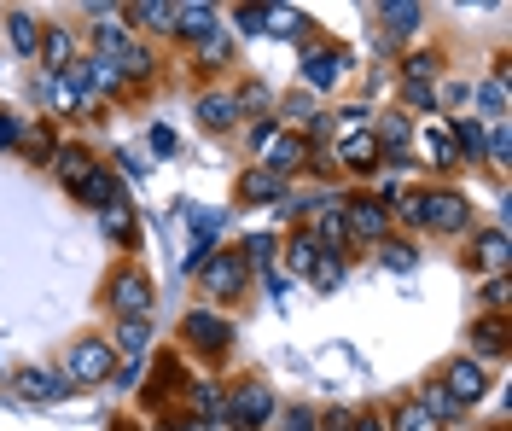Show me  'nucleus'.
<instances>
[{"label": "nucleus", "mask_w": 512, "mask_h": 431, "mask_svg": "<svg viewBox=\"0 0 512 431\" xmlns=\"http://www.w3.org/2000/svg\"><path fill=\"white\" fill-rule=\"evenodd\" d=\"M99 303H105L111 321H152V309H158V280L146 274V263L117 257V263L105 268V280H99Z\"/></svg>", "instance_id": "nucleus-1"}, {"label": "nucleus", "mask_w": 512, "mask_h": 431, "mask_svg": "<svg viewBox=\"0 0 512 431\" xmlns=\"http://www.w3.org/2000/svg\"><path fill=\"white\" fill-rule=\"evenodd\" d=\"M175 344H181V356H198L204 367H227L233 344H239V327L227 321L222 309H210V303H192L187 315L175 321Z\"/></svg>", "instance_id": "nucleus-2"}, {"label": "nucleus", "mask_w": 512, "mask_h": 431, "mask_svg": "<svg viewBox=\"0 0 512 431\" xmlns=\"http://www.w3.org/2000/svg\"><path fill=\"white\" fill-rule=\"evenodd\" d=\"M472 228H478V210H472V199H466L460 187H448V181L419 187V233H437V239H466Z\"/></svg>", "instance_id": "nucleus-3"}, {"label": "nucleus", "mask_w": 512, "mask_h": 431, "mask_svg": "<svg viewBox=\"0 0 512 431\" xmlns=\"http://www.w3.org/2000/svg\"><path fill=\"white\" fill-rule=\"evenodd\" d=\"M59 373L70 379V391H99V385H111V373H117L111 338H105V332H76L59 356Z\"/></svg>", "instance_id": "nucleus-4"}, {"label": "nucleus", "mask_w": 512, "mask_h": 431, "mask_svg": "<svg viewBox=\"0 0 512 431\" xmlns=\"http://www.w3.org/2000/svg\"><path fill=\"white\" fill-rule=\"evenodd\" d=\"M227 391V431H268L274 426V414H280V397H274V385L262 379V373H239Z\"/></svg>", "instance_id": "nucleus-5"}, {"label": "nucleus", "mask_w": 512, "mask_h": 431, "mask_svg": "<svg viewBox=\"0 0 512 431\" xmlns=\"http://www.w3.org/2000/svg\"><path fill=\"white\" fill-rule=\"evenodd\" d=\"M251 274H256V268L245 263V251H239V245H216V251H210V263L198 268L192 280H198V292H204V303H210V309H222V303L245 298Z\"/></svg>", "instance_id": "nucleus-6"}, {"label": "nucleus", "mask_w": 512, "mask_h": 431, "mask_svg": "<svg viewBox=\"0 0 512 431\" xmlns=\"http://www.w3.org/2000/svg\"><path fill=\"white\" fill-rule=\"evenodd\" d=\"M192 373H187V356L181 350H158V356H146V391H140V408H152V420L169 414V402L187 397Z\"/></svg>", "instance_id": "nucleus-7"}, {"label": "nucleus", "mask_w": 512, "mask_h": 431, "mask_svg": "<svg viewBox=\"0 0 512 431\" xmlns=\"http://www.w3.org/2000/svg\"><path fill=\"white\" fill-rule=\"evenodd\" d=\"M437 385H443V391L460 402L466 414H472V408H483V402L495 397V373H489L478 356H466V350H460V356H448V362L437 367Z\"/></svg>", "instance_id": "nucleus-8"}, {"label": "nucleus", "mask_w": 512, "mask_h": 431, "mask_svg": "<svg viewBox=\"0 0 512 431\" xmlns=\"http://www.w3.org/2000/svg\"><path fill=\"white\" fill-rule=\"evenodd\" d=\"M297 70H303V94H332L344 82V70H350V47L309 35L303 53H297Z\"/></svg>", "instance_id": "nucleus-9"}, {"label": "nucleus", "mask_w": 512, "mask_h": 431, "mask_svg": "<svg viewBox=\"0 0 512 431\" xmlns=\"http://www.w3.org/2000/svg\"><path fill=\"white\" fill-rule=\"evenodd\" d=\"M344 233H350V245H361V251H373L379 239H390L396 233V222H390V204L367 187V193H350L344 199Z\"/></svg>", "instance_id": "nucleus-10"}, {"label": "nucleus", "mask_w": 512, "mask_h": 431, "mask_svg": "<svg viewBox=\"0 0 512 431\" xmlns=\"http://www.w3.org/2000/svg\"><path fill=\"white\" fill-rule=\"evenodd\" d=\"M6 397L30 402V408H41V402H64L70 397V379H64L59 367H47V362H24V367L6 373Z\"/></svg>", "instance_id": "nucleus-11"}, {"label": "nucleus", "mask_w": 512, "mask_h": 431, "mask_svg": "<svg viewBox=\"0 0 512 431\" xmlns=\"http://www.w3.org/2000/svg\"><path fill=\"white\" fill-rule=\"evenodd\" d=\"M507 263H512V239H507V228L501 222H489V228H472L466 233V268L472 274H507Z\"/></svg>", "instance_id": "nucleus-12"}, {"label": "nucleus", "mask_w": 512, "mask_h": 431, "mask_svg": "<svg viewBox=\"0 0 512 431\" xmlns=\"http://www.w3.org/2000/svg\"><path fill=\"white\" fill-rule=\"evenodd\" d=\"M419 30H425V6L419 0H379L373 6V41L379 47H396V41H408Z\"/></svg>", "instance_id": "nucleus-13"}, {"label": "nucleus", "mask_w": 512, "mask_h": 431, "mask_svg": "<svg viewBox=\"0 0 512 431\" xmlns=\"http://www.w3.org/2000/svg\"><path fill=\"white\" fill-rule=\"evenodd\" d=\"M94 169H99V152L88 146V140H59V152H53V175H59V187L70 193V199L94 181Z\"/></svg>", "instance_id": "nucleus-14"}, {"label": "nucleus", "mask_w": 512, "mask_h": 431, "mask_svg": "<svg viewBox=\"0 0 512 431\" xmlns=\"http://www.w3.org/2000/svg\"><path fill=\"white\" fill-rule=\"evenodd\" d=\"M82 18H88V35H94L99 59H117L128 41H134L128 24H123V6H99V0H94V6H82Z\"/></svg>", "instance_id": "nucleus-15"}, {"label": "nucleus", "mask_w": 512, "mask_h": 431, "mask_svg": "<svg viewBox=\"0 0 512 431\" xmlns=\"http://www.w3.org/2000/svg\"><path fill=\"white\" fill-rule=\"evenodd\" d=\"M256 164L268 169V175H280V181H291V175H303V169H309V140H303L297 129H280L268 146H262V158H256Z\"/></svg>", "instance_id": "nucleus-16"}, {"label": "nucleus", "mask_w": 512, "mask_h": 431, "mask_svg": "<svg viewBox=\"0 0 512 431\" xmlns=\"http://www.w3.org/2000/svg\"><path fill=\"white\" fill-rule=\"evenodd\" d=\"M192 117H198V129L204 134H233L239 123H245V117H239V100H233V88H198Z\"/></svg>", "instance_id": "nucleus-17"}, {"label": "nucleus", "mask_w": 512, "mask_h": 431, "mask_svg": "<svg viewBox=\"0 0 512 431\" xmlns=\"http://www.w3.org/2000/svg\"><path fill=\"white\" fill-rule=\"evenodd\" d=\"M466 356H478L483 367L489 362H507L512 350V332H507V315H472V327H466Z\"/></svg>", "instance_id": "nucleus-18"}, {"label": "nucleus", "mask_w": 512, "mask_h": 431, "mask_svg": "<svg viewBox=\"0 0 512 431\" xmlns=\"http://www.w3.org/2000/svg\"><path fill=\"white\" fill-rule=\"evenodd\" d=\"M181 414H187V420H198L204 431H216L227 420V391L216 385V379H192L187 397H181Z\"/></svg>", "instance_id": "nucleus-19"}, {"label": "nucleus", "mask_w": 512, "mask_h": 431, "mask_svg": "<svg viewBox=\"0 0 512 431\" xmlns=\"http://www.w3.org/2000/svg\"><path fill=\"white\" fill-rule=\"evenodd\" d=\"M35 59H41V70L64 76V70L82 59V41H76L70 24H41V47H35Z\"/></svg>", "instance_id": "nucleus-20"}, {"label": "nucleus", "mask_w": 512, "mask_h": 431, "mask_svg": "<svg viewBox=\"0 0 512 431\" xmlns=\"http://www.w3.org/2000/svg\"><path fill=\"white\" fill-rule=\"evenodd\" d=\"M222 30V12H216V6H210V0H192V6H175V41H181V47H204V41H210V35Z\"/></svg>", "instance_id": "nucleus-21"}, {"label": "nucleus", "mask_w": 512, "mask_h": 431, "mask_svg": "<svg viewBox=\"0 0 512 431\" xmlns=\"http://www.w3.org/2000/svg\"><path fill=\"white\" fill-rule=\"evenodd\" d=\"M332 164L350 169V175H379V140H373L367 129L338 134V140H332Z\"/></svg>", "instance_id": "nucleus-22"}, {"label": "nucleus", "mask_w": 512, "mask_h": 431, "mask_svg": "<svg viewBox=\"0 0 512 431\" xmlns=\"http://www.w3.org/2000/svg\"><path fill=\"white\" fill-rule=\"evenodd\" d=\"M233 193H239V204H286L291 199V181H280V175H268L262 164L251 169H239V181H233Z\"/></svg>", "instance_id": "nucleus-23"}, {"label": "nucleus", "mask_w": 512, "mask_h": 431, "mask_svg": "<svg viewBox=\"0 0 512 431\" xmlns=\"http://www.w3.org/2000/svg\"><path fill=\"white\" fill-rule=\"evenodd\" d=\"M233 59H239V47H233V35H227V30H216L204 47H192V70H198V82H204V88H216V76L233 70Z\"/></svg>", "instance_id": "nucleus-24"}, {"label": "nucleus", "mask_w": 512, "mask_h": 431, "mask_svg": "<svg viewBox=\"0 0 512 431\" xmlns=\"http://www.w3.org/2000/svg\"><path fill=\"white\" fill-rule=\"evenodd\" d=\"M222 245V210H204L198 222H192V245H187V257H181V274H198V268L210 263V251Z\"/></svg>", "instance_id": "nucleus-25"}, {"label": "nucleus", "mask_w": 512, "mask_h": 431, "mask_svg": "<svg viewBox=\"0 0 512 431\" xmlns=\"http://www.w3.org/2000/svg\"><path fill=\"white\" fill-rule=\"evenodd\" d=\"M123 24L128 35H169L175 30V0H140V6H123Z\"/></svg>", "instance_id": "nucleus-26"}, {"label": "nucleus", "mask_w": 512, "mask_h": 431, "mask_svg": "<svg viewBox=\"0 0 512 431\" xmlns=\"http://www.w3.org/2000/svg\"><path fill=\"white\" fill-rule=\"evenodd\" d=\"M414 402L425 408V414H431V426H437V431H448V426H466V408H460V402L448 397V391L437 385V379H425V385L414 391Z\"/></svg>", "instance_id": "nucleus-27"}, {"label": "nucleus", "mask_w": 512, "mask_h": 431, "mask_svg": "<svg viewBox=\"0 0 512 431\" xmlns=\"http://www.w3.org/2000/svg\"><path fill=\"white\" fill-rule=\"evenodd\" d=\"M111 350H117V362H146L152 356V321H111Z\"/></svg>", "instance_id": "nucleus-28"}, {"label": "nucleus", "mask_w": 512, "mask_h": 431, "mask_svg": "<svg viewBox=\"0 0 512 431\" xmlns=\"http://www.w3.org/2000/svg\"><path fill=\"white\" fill-rule=\"evenodd\" d=\"M367 134L379 140V152H408V146H414V117H408V111H379V117L367 123Z\"/></svg>", "instance_id": "nucleus-29"}, {"label": "nucleus", "mask_w": 512, "mask_h": 431, "mask_svg": "<svg viewBox=\"0 0 512 431\" xmlns=\"http://www.w3.org/2000/svg\"><path fill=\"white\" fill-rule=\"evenodd\" d=\"M76 204H88V210H99V216H105V210H123V204H128V199H123V181H117L111 169L99 164V169H94V181L76 193Z\"/></svg>", "instance_id": "nucleus-30"}, {"label": "nucleus", "mask_w": 512, "mask_h": 431, "mask_svg": "<svg viewBox=\"0 0 512 431\" xmlns=\"http://www.w3.org/2000/svg\"><path fill=\"white\" fill-rule=\"evenodd\" d=\"M280 251H286V274H303V280H309V268L320 263V257H326V251H320V239L309 228H303V222H297V228L286 233V245H280Z\"/></svg>", "instance_id": "nucleus-31"}, {"label": "nucleus", "mask_w": 512, "mask_h": 431, "mask_svg": "<svg viewBox=\"0 0 512 431\" xmlns=\"http://www.w3.org/2000/svg\"><path fill=\"white\" fill-rule=\"evenodd\" d=\"M443 129H448V140H454V158H460V164H483V123L472 111H466V117H448Z\"/></svg>", "instance_id": "nucleus-32"}, {"label": "nucleus", "mask_w": 512, "mask_h": 431, "mask_svg": "<svg viewBox=\"0 0 512 431\" xmlns=\"http://www.w3.org/2000/svg\"><path fill=\"white\" fill-rule=\"evenodd\" d=\"M18 152H24V158H30V164H53V152H59V129H53V117H35L30 129H24V146H18Z\"/></svg>", "instance_id": "nucleus-33"}, {"label": "nucleus", "mask_w": 512, "mask_h": 431, "mask_svg": "<svg viewBox=\"0 0 512 431\" xmlns=\"http://www.w3.org/2000/svg\"><path fill=\"white\" fill-rule=\"evenodd\" d=\"M6 35H12V53H18V59H35V47H41V24H35V12L12 6V12H6Z\"/></svg>", "instance_id": "nucleus-34"}, {"label": "nucleus", "mask_w": 512, "mask_h": 431, "mask_svg": "<svg viewBox=\"0 0 512 431\" xmlns=\"http://www.w3.org/2000/svg\"><path fill=\"white\" fill-rule=\"evenodd\" d=\"M414 140L425 146V152H431V169H437V175H454V169H460V158H454V140H448L443 123H431V129H414Z\"/></svg>", "instance_id": "nucleus-35"}, {"label": "nucleus", "mask_w": 512, "mask_h": 431, "mask_svg": "<svg viewBox=\"0 0 512 431\" xmlns=\"http://www.w3.org/2000/svg\"><path fill=\"white\" fill-rule=\"evenodd\" d=\"M396 94H402L396 111H408V117H437V111H443V105H437V94H443L437 82H396Z\"/></svg>", "instance_id": "nucleus-36"}, {"label": "nucleus", "mask_w": 512, "mask_h": 431, "mask_svg": "<svg viewBox=\"0 0 512 431\" xmlns=\"http://www.w3.org/2000/svg\"><path fill=\"white\" fill-rule=\"evenodd\" d=\"M443 47H419V53H408L402 59V70H396V82H437L443 76Z\"/></svg>", "instance_id": "nucleus-37"}, {"label": "nucleus", "mask_w": 512, "mask_h": 431, "mask_svg": "<svg viewBox=\"0 0 512 431\" xmlns=\"http://www.w3.org/2000/svg\"><path fill=\"white\" fill-rule=\"evenodd\" d=\"M384 426H390V431H437V426H431V414H425L414 397L390 402V408H384Z\"/></svg>", "instance_id": "nucleus-38"}, {"label": "nucleus", "mask_w": 512, "mask_h": 431, "mask_svg": "<svg viewBox=\"0 0 512 431\" xmlns=\"http://www.w3.org/2000/svg\"><path fill=\"white\" fill-rule=\"evenodd\" d=\"M373 251H379V263H384V268H396V274L419 263V245L408 239V233H390V239H379Z\"/></svg>", "instance_id": "nucleus-39"}, {"label": "nucleus", "mask_w": 512, "mask_h": 431, "mask_svg": "<svg viewBox=\"0 0 512 431\" xmlns=\"http://www.w3.org/2000/svg\"><path fill=\"white\" fill-rule=\"evenodd\" d=\"M478 315H507V303H512V280L507 274H489V280H483L478 286Z\"/></svg>", "instance_id": "nucleus-40"}, {"label": "nucleus", "mask_w": 512, "mask_h": 431, "mask_svg": "<svg viewBox=\"0 0 512 431\" xmlns=\"http://www.w3.org/2000/svg\"><path fill=\"white\" fill-rule=\"evenodd\" d=\"M315 426H320L315 402H286V408L274 414V431H315Z\"/></svg>", "instance_id": "nucleus-41"}, {"label": "nucleus", "mask_w": 512, "mask_h": 431, "mask_svg": "<svg viewBox=\"0 0 512 431\" xmlns=\"http://www.w3.org/2000/svg\"><path fill=\"white\" fill-rule=\"evenodd\" d=\"M239 251H245V263L251 268H274L280 263V239H274V233H251V239H239Z\"/></svg>", "instance_id": "nucleus-42"}, {"label": "nucleus", "mask_w": 512, "mask_h": 431, "mask_svg": "<svg viewBox=\"0 0 512 431\" xmlns=\"http://www.w3.org/2000/svg\"><path fill=\"white\" fill-rule=\"evenodd\" d=\"M99 228H105V239H111V245H123V251H134V210H105V216H99Z\"/></svg>", "instance_id": "nucleus-43"}, {"label": "nucleus", "mask_w": 512, "mask_h": 431, "mask_svg": "<svg viewBox=\"0 0 512 431\" xmlns=\"http://www.w3.org/2000/svg\"><path fill=\"white\" fill-rule=\"evenodd\" d=\"M268 30L274 35H309V12H297V6H268Z\"/></svg>", "instance_id": "nucleus-44"}, {"label": "nucleus", "mask_w": 512, "mask_h": 431, "mask_svg": "<svg viewBox=\"0 0 512 431\" xmlns=\"http://www.w3.org/2000/svg\"><path fill=\"white\" fill-rule=\"evenodd\" d=\"M309 286H315V292H338V286H344V257H320V263L309 268Z\"/></svg>", "instance_id": "nucleus-45"}, {"label": "nucleus", "mask_w": 512, "mask_h": 431, "mask_svg": "<svg viewBox=\"0 0 512 431\" xmlns=\"http://www.w3.org/2000/svg\"><path fill=\"white\" fill-rule=\"evenodd\" d=\"M233 30L239 35H262L268 30V6H233ZM227 30V35H233Z\"/></svg>", "instance_id": "nucleus-46"}, {"label": "nucleus", "mask_w": 512, "mask_h": 431, "mask_svg": "<svg viewBox=\"0 0 512 431\" xmlns=\"http://www.w3.org/2000/svg\"><path fill=\"white\" fill-rule=\"evenodd\" d=\"M24 129H30V117L0 111V152H18V146H24Z\"/></svg>", "instance_id": "nucleus-47"}, {"label": "nucleus", "mask_w": 512, "mask_h": 431, "mask_svg": "<svg viewBox=\"0 0 512 431\" xmlns=\"http://www.w3.org/2000/svg\"><path fill=\"white\" fill-rule=\"evenodd\" d=\"M350 420H355V408H338V402H332V408H320L315 431H350Z\"/></svg>", "instance_id": "nucleus-48"}, {"label": "nucleus", "mask_w": 512, "mask_h": 431, "mask_svg": "<svg viewBox=\"0 0 512 431\" xmlns=\"http://www.w3.org/2000/svg\"><path fill=\"white\" fill-rule=\"evenodd\" d=\"M152 431H204V426H198V420H187V414H175V408H169V414H158V420H152Z\"/></svg>", "instance_id": "nucleus-49"}, {"label": "nucleus", "mask_w": 512, "mask_h": 431, "mask_svg": "<svg viewBox=\"0 0 512 431\" xmlns=\"http://www.w3.org/2000/svg\"><path fill=\"white\" fill-rule=\"evenodd\" d=\"M262 280H268V292H274V298H286V292H291V274H286L280 263H274V268H262Z\"/></svg>", "instance_id": "nucleus-50"}, {"label": "nucleus", "mask_w": 512, "mask_h": 431, "mask_svg": "<svg viewBox=\"0 0 512 431\" xmlns=\"http://www.w3.org/2000/svg\"><path fill=\"white\" fill-rule=\"evenodd\" d=\"M350 431H390V426H384V414H379V408H361V414L350 420Z\"/></svg>", "instance_id": "nucleus-51"}, {"label": "nucleus", "mask_w": 512, "mask_h": 431, "mask_svg": "<svg viewBox=\"0 0 512 431\" xmlns=\"http://www.w3.org/2000/svg\"><path fill=\"white\" fill-rule=\"evenodd\" d=\"M152 152H163V158H169V152H175V134H169V129H152Z\"/></svg>", "instance_id": "nucleus-52"}, {"label": "nucleus", "mask_w": 512, "mask_h": 431, "mask_svg": "<svg viewBox=\"0 0 512 431\" xmlns=\"http://www.w3.org/2000/svg\"><path fill=\"white\" fill-rule=\"evenodd\" d=\"M117 164H123V175H146V169H152V164H140V158H134V152H123V158H117Z\"/></svg>", "instance_id": "nucleus-53"}, {"label": "nucleus", "mask_w": 512, "mask_h": 431, "mask_svg": "<svg viewBox=\"0 0 512 431\" xmlns=\"http://www.w3.org/2000/svg\"><path fill=\"white\" fill-rule=\"evenodd\" d=\"M111 431H146V426H140L134 414H117V420H111Z\"/></svg>", "instance_id": "nucleus-54"}]
</instances>
